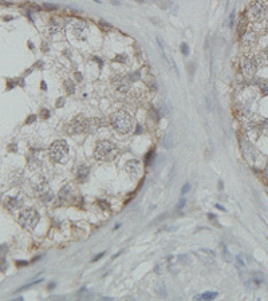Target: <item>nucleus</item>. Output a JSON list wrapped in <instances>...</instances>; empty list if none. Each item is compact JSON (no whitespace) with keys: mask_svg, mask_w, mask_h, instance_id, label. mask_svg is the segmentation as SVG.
<instances>
[{"mask_svg":"<svg viewBox=\"0 0 268 301\" xmlns=\"http://www.w3.org/2000/svg\"><path fill=\"white\" fill-rule=\"evenodd\" d=\"M110 123L113 128L120 134H127L133 130L134 122L131 115L125 110H118L110 115Z\"/></svg>","mask_w":268,"mask_h":301,"instance_id":"nucleus-1","label":"nucleus"},{"mask_svg":"<svg viewBox=\"0 0 268 301\" xmlns=\"http://www.w3.org/2000/svg\"><path fill=\"white\" fill-rule=\"evenodd\" d=\"M118 155V147L115 146L111 141H98L95 150H94V157L98 161H111Z\"/></svg>","mask_w":268,"mask_h":301,"instance_id":"nucleus-2","label":"nucleus"},{"mask_svg":"<svg viewBox=\"0 0 268 301\" xmlns=\"http://www.w3.org/2000/svg\"><path fill=\"white\" fill-rule=\"evenodd\" d=\"M50 158L54 162H60L64 163L69 158V145L66 141H56L48 149Z\"/></svg>","mask_w":268,"mask_h":301,"instance_id":"nucleus-3","label":"nucleus"},{"mask_svg":"<svg viewBox=\"0 0 268 301\" xmlns=\"http://www.w3.org/2000/svg\"><path fill=\"white\" fill-rule=\"evenodd\" d=\"M268 13V4L266 0H256L252 5L249 7V16L253 22L263 20Z\"/></svg>","mask_w":268,"mask_h":301,"instance_id":"nucleus-4","label":"nucleus"},{"mask_svg":"<svg viewBox=\"0 0 268 301\" xmlns=\"http://www.w3.org/2000/svg\"><path fill=\"white\" fill-rule=\"evenodd\" d=\"M39 222V214L34 209H27L19 215V224L24 229H34Z\"/></svg>","mask_w":268,"mask_h":301,"instance_id":"nucleus-5","label":"nucleus"},{"mask_svg":"<svg viewBox=\"0 0 268 301\" xmlns=\"http://www.w3.org/2000/svg\"><path fill=\"white\" fill-rule=\"evenodd\" d=\"M87 126H89V119L83 117H77L70 123H67L64 128H66L67 134H80L87 131Z\"/></svg>","mask_w":268,"mask_h":301,"instance_id":"nucleus-6","label":"nucleus"},{"mask_svg":"<svg viewBox=\"0 0 268 301\" xmlns=\"http://www.w3.org/2000/svg\"><path fill=\"white\" fill-rule=\"evenodd\" d=\"M70 30L71 33L79 40H84L87 36V24L82 20H70Z\"/></svg>","mask_w":268,"mask_h":301,"instance_id":"nucleus-7","label":"nucleus"},{"mask_svg":"<svg viewBox=\"0 0 268 301\" xmlns=\"http://www.w3.org/2000/svg\"><path fill=\"white\" fill-rule=\"evenodd\" d=\"M111 84H113L114 90H117L121 94H125L130 90V78L126 75H117L113 78Z\"/></svg>","mask_w":268,"mask_h":301,"instance_id":"nucleus-8","label":"nucleus"},{"mask_svg":"<svg viewBox=\"0 0 268 301\" xmlns=\"http://www.w3.org/2000/svg\"><path fill=\"white\" fill-rule=\"evenodd\" d=\"M241 70H243L244 75H247V76L255 75V72L257 70L256 58H253V56H244L241 59Z\"/></svg>","mask_w":268,"mask_h":301,"instance_id":"nucleus-9","label":"nucleus"},{"mask_svg":"<svg viewBox=\"0 0 268 301\" xmlns=\"http://www.w3.org/2000/svg\"><path fill=\"white\" fill-rule=\"evenodd\" d=\"M62 30H63V20L59 18H52L48 23V27H47V35L48 36L58 35L59 32H62Z\"/></svg>","mask_w":268,"mask_h":301,"instance_id":"nucleus-10","label":"nucleus"},{"mask_svg":"<svg viewBox=\"0 0 268 301\" xmlns=\"http://www.w3.org/2000/svg\"><path fill=\"white\" fill-rule=\"evenodd\" d=\"M257 39H259V35H257V32L253 31V30H248V31H245L243 33V36H241L243 44L245 47L255 46L257 43Z\"/></svg>","mask_w":268,"mask_h":301,"instance_id":"nucleus-11","label":"nucleus"},{"mask_svg":"<svg viewBox=\"0 0 268 301\" xmlns=\"http://www.w3.org/2000/svg\"><path fill=\"white\" fill-rule=\"evenodd\" d=\"M125 170L129 173V175L133 178H137L138 174H140V163H138V161L135 159H131L125 163Z\"/></svg>","mask_w":268,"mask_h":301,"instance_id":"nucleus-12","label":"nucleus"},{"mask_svg":"<svg viewBox=\"0 0 268 301\" xmlns=\"http://www.w3.org/2000/svg\"><path fill=\"white\" fill-rule=\"evenodd\" d=\"M106 126V121L103 118H90L89 119V126H87V131L89 133H94V131L99 130L101 127Z\"/></svg>","mask_w":268,"mask_h":301,"instance_id":"nucleus-13","label":"nucleus"},{"mask_svg":"<svg viewBox=\"0 0 268 301\" xmlns=\"http://www.w3.org/2000/svg\"><path fill=\"white\" fill-rule=\"evenodd\" d=\"M77 177H78V180H79L80 182L86 181V178L89 177V167L84 166V165L79 166L78 167V171H77Z\"/></svg>","mask_w":268,"mask_h":301,"instance_id":"nucleus-14","label":"nucleus"},{"mask_svg":"<svg viewBox=\"0 0 268 301\" xmlns=\"http://www.w3.org/2000/svg\"><path fill=\"white\" fill-rule=\"evenodd\" d=\"M4 204H5L7 208H9L13 210V209H19L20 206H22V201L18 198H5Z\"/></svg>","mask_w":268,"mask_h":301,"instance_id":"nucleus-15","label":"nucleus"},{"mask_svg":"<svg viewBox=\"0 0 268 301\" xmlns=\"http://www.w3.org/2000/svg\"><path fill=\"white\" fill-rule=\"evenodd\" d=\"M63 86H64V90H66V93L69 94V95H73V94L75 93V90H77L75 83H74L71 79H66V80H64Z\"/></svg>","mask_w":268,"mask_h":301,"instance_id":"nucleus-16","label":"nucleus"},{"mask_svg":"<svg viewBox=\"0 0 268 301\" xmlns=\"http://www.w3.org/2000/svg\"><path fill=\"white\" fill-rule=\"evenodd\" d=\"M217 296H219L217 292H205V293H202V295L195 296V300H213V299H216Z\"/></svg>","mask_w":268,"mask_h":301,"instance_id":"nucleus-17","label":"nucleus"},{"mask_svg":"<svg viewBox=\"0 0 268 301\" xmlns=\"http://www.w3.org/2000/svg\"><path fill=\"white\" fill-rule=\"evenodd\" d=\"M70 195H71V189L69 187V186H66V187H63L62 190H60L59 199L62 202H64V201H67V199H70Z\"/></svg>","mask_w":268,"mask_h":301,"instance_id":"nucleus-18","label":"nucleus"},{"mask_svg":"<svg viewBox=\"0 0 268 301\" xmlns=\"http://www.w3.org/2000/svg\"><path fill=\"white\" fill-rule=\"evenodd\" d=\"M251 281H252L253 284H255L256 286H259L260 284H263V281H264V277H263L262 273H259V272H253V273H252V278H251Z\"/></svg>","mask_w":268,"mask_h":301,"instance_id":"nucleus-19","label":"nucleus"},{"mask_svg":"<svg viewBox=\"0 0 268 301\" xmlns=\"http://www.w3.org/2000/svg\"><path fill=\"white\" fill-rule=\"evenodd\" d=\"M155 292H157V295L160 296V297H166V296H168L166 289H165V285L162 282H160L157 286H155Z\"/></svg>","mask_w":268,"mask_h":301,"instance_id":"nucleus-20","label":"nucleus"},{"mask_svg":"<svg viewBox=\"0 0 268 301\" xmlns=\"http://www.w3.org/2000/svg\"><path fill=\"white\" fill-rule=\"evenodd\" d=\"M99 27H101V30L105 31V32H109V31H111V30H113V26L109 24V23L105 22V20H101V22H99Z\"/></svg>","mask_w":268,"mask_h":301,"instance_id":"nucleus-21","label":"nucleus"},{"mask_svg":"<svg viewBox=\"0 0 268 301\" xmlns=\"http://www.w3.org/2000/svg\"><path fill=\"white\" fill-rule=\"evenodd\" d=\"M221 246H223V258L227 262H230L233 260V257L230 256V253L228 252V249H227L225 246H224V245H221Z\"/></svg>","mask_w":268,"mask_h":301,"instance_id":"nucleus-22","label":"nucleus"},{"mask_svg":"<svg viewBox=\"0 0 268 301\" xmlns=\"http://www.w3.org/2000/svg\"><path fill=\"white\" fill-rule=\"evenodd\" d=\"M77 295H78V297H80V299H87V297L91 296V293H90L86 288H82V289L79 290V292L77 293Z\"/></svg>","mask_w":268,"mask_h":301,"instance_id":"nucleus-23","label":"nucleus"},{"mask_svg":"<svg viewBox=\"0 0 268 301\" xmlns=\"http://www.w3.org/2000/svg\"><path fill=\"white\" fill-rule=\"evenodd\" d=\"M236 262H237V269H241V270H244L245 269V265H244V261H243V258H241V256H237L236 257Z\"/></svg>","mask_w":268,"mask_h":301,"instance_id":"nucleus-24","label":"nucleus"},{"mask_svg":"<svg viewBox=\"0 0 268 301\" xmlns=\"http://www.w3.org/2000/svg\"><path fill=\"white\" fill-rule=\"evenodd\" d=\"M260 90L264 95H268V80H264V82L260 84Z\"/></svg>","mask_w":268,"mask_h":301,"instance_id":"nucleus-25","label":"nucleus"},{"mask_svg":"<svg viewBox=\"0 0 268 301\" xmlns=\"http://www.w3.org/2000/svg\"><path fill=\"white\" fill-rule=\"evenodd\" d=\"M115 62H121V63H125L127 60V56L126 55H123V54H120V55H117L115 56Z\"/></svg>","mask_w":268,"mask_h":301,"instance_id":"nucleus-26","label":"nucleus"},{"mask_svg":"<svg viewBox=\"0 0 268 301\" xmlns=\"http://www.w3.org/2000/svg\"><path fill=\"white\" fill-rule=\"evenodd\" d=\"M98 205H99L101 208L103 209V210H109V209H110V205H109L106 201H101V199H99V201H98Z\"/></svg>","mask_w":268,"mask_h":301,"instance_id":"nucleus-27","label":"nucleus"},{"mask_svg":"<svg viewBox=\"0 0 268 301\" xmlns=\"http://www.w3.org/2000/svg\"><path fill=\"white\" fill-rule=\"evenodd\" d=\"M43 7H45L47 11H55V9H58V5L56 4H48V3H46Z\"/></svg>","mask_w":268,"mask_h":301,"instance_id":"nucleus-28","label":"nucleus"},{"mask_svg":"<svg viewBox=\"0 0 268 301\" xmlns=\"http://www.w3.org/2000/svg\"><path fill=\"white\" fill-rule=\"evenodd\" d=\"M181 52L184 54V55H188V54H189V47H188L186 43H182V44H181Z\"/></svg>","mask_w":268,"mask_h":301,"instance_id":"nucleus-29","label":"nucleus"},{"mask_svg":"<svg viewBox=\"0 0 268 301\" xmlns=\"http://www.w3.org/2000/svg\"><path fill=\"white\" fill-rule=\"evenodd\" d=\"M153 154H154V151L153 150H150L149 153L146 154V157H145V163H150V159H152V157H153Z\"/></svg>","mask_w":268,"mask_h":301,"instance_id":"nucleus-30","label":"nucleus"},{"mask_svg":"<svg viewBox=\"0 0 268 301\" xmlns=\"http://www.w3.org/2000/svg\"><path fill=\"white\" fill-rule=\"evenodd\" d=\"M189 190H191V184H185L181 189V194H186Z\"/></svg>","mask_w":268,"mask_h":301,"instance_id":"nucleus-31","label":"nucleus"},{"mask_svg":"<svg viewBox=\"0 0 268 301\" xmlns=\"http://www.w3.org/2000/svg\"><path fill=\"white\" fill-rule=\"evenodd\" d=\"M185 204H186V199L185 198H181V199H180V202H178V205H177V209H182L185 206Z\"/></svg>","mask_w":268,"mask_h":301,"instance_id":"nucleus-32","label":"nucleus"},{"mask_svg":"<svg viewBox=\"0 0 268 301\" xmlns=\"http://www.w3.org/2000/svg\"><path fill=\"white\" fill-rule=\"evenodd\" d=\"M40 198H42L43 201H50V199L52 198V194H51V193H47V194L42 195V197H40Z\"/></svg>","mask_w":268,"mask_h":301,"instance_id":"nucleus-33","label":"nucleus"},{"mask_svg":"<svg viewBox=\"0 0 268 301\" xmlns=\"http://www.w3.org/2000/svg\"><path fill=\"white\" fill-rule=\"evenodd\" d=\"M40 114H42V118H45V119H46V118H48V117H50V111H48V110H46V109H43V110H42V113H40Z\"/></svg>","mask_w":268,"mask_h":301,"instance_id":"nucleus-34","label":"nucleus"},{"mask_svg":"<svg viewBox=\"0 0 268 301\" xmlns=\"http://www.w3.org/2000/svg\"><path fill=\"white\" fill-rule=\"evenodd\" d=\"M262 127H263V128H266V130H268V118H267V119H264V121L262 122Z\"/></svg>","mask_w":268,"mask_h":301,"instance_id":"nucleus-35","label":"nucleus"},{"mask_svg":"<svg viewBox=\"0 0 268 301\" xmlns=\"http://www.w3.org/2000/svg\"><path fill=\"white\" fill-rule=\"evenodd\" d=\"M63 104H64V99H63V98H60V99L56 102V107H62Z\"/></svg>","mask_w":268,"mask_h":301,"instance_id":"nucleus-36","label":"nucleus"},{"mask_svg":"<svg viewBox=\"0 0 268 301\" xmlns=\"http://www.w3.org/2000/svg\"><path fill=\"white\" fill-rule=\"evenodd\" d=\"M35 119H36V115H31V117H28V119H27L26 122H27V123H32Z\"/></svg>","mask_w":268,"mask_h":301,"instance_id":"nucleus-37","label":"nucleus"},{"mask_svg":"<svg viewBox=\"0 0 268 301\" xmlns=\"http://www.w3.org/2000/svg\"><path fill=\"white\" fill-rule=\"evenodd\" d=\"M75 78H77L78 82H80V80L83 79V78H82V74H80V72H75Z\"/></svg>","mask_w":268,"mask_h":301,"instance_id":"nucleus-38","label":"nucleus"},{"mask_svg":"<svg viewBox=\"0 0 268 301\" xmlns=\"http://www.w3.org/2000/svg\"><path fill=\"white\" fill-rule=\"evenodd\" d=\"M27 261H16V266H26Z\"/></svg>","mask_w":268,"mask_h":301,"instance_id":"nucleus-39","label":"nucleus"},{"mask_svg":"<svg viewBox=\"0 0 268 301\" xmlns=\"http://www.w3.org/2000/svg\"><path fill=\"white\" fill-rule=\"evenodd\" d=\"M105 254V252H102V253H99V254H98L97 257H94V260H93V261H98V260H99L101 258V257H102Z\"/></svg>","mask_w":268,"mask_h":301,"instance_id":"nucleus-40","label":"nucleus"},{"mask_svg":"<svg viewBox=\"0 0 268 301\" xmlns=\"http://www.w3.org/2000/svg\"><path fill=\"white\" fill-rule=\"evenodd\" d=\"M216 208L220 209V210H223V212H225V208H224V206H221V205H216Z\"/></svg>","mask_w":268,"mask_h":301,"instance_id":"nucleus-41","label":"nucleus"},{"mask_svg":"<svg viewBox=\"0 0 268 301\" xmlns=\"http://www.w3.org/2000/svg\"><path fill=\"white\" fill-rule=\"evenodd\" d=\"M54 288H55V282H51L48 285V289H54Z\"/></svg>","mask_w":268,"mask_h":301,"instance_id":"nucleus-42","label":"nucleus"},{"mask_svg":"<svg viewBox=\"0 0 268 301\" xmlns=\"http://www.w3.org/2000/svg\"><path fill=\"white\" fill-rule=\"evenodd\" d=\"M223 187H224V185H223V182L220 181L219 182V189H220V190H223Z\"/></svg>","mask_w":268,"mask_h":301,"instance_id":"nucleus-43","label":"nucleus"},{"mask_svg":"<svg viewBox=\"0 0 268 301\" xmlns=\"http://www.w3.org/2000/svg\"><path fill=\"white\" fill-rule=\"evenodd\" d=\"M208 217L211 218V219H215V218H216V215H215V214H212V213H211V214H208Z\"/></svg>","mask_w":268,"mask_h":301,"instance_id":"nucleus-44","label":"nucleus"},{"mask_svg":"<svg viewBox=\"0 0 268 301\" xmlns=\"http://www.w3.org/2000/svg\"><path fill=\"white\" fill-rule=\"evenodd\" d=\"M42 89L46 90V83H45V82H42Z\"/></svg>","mask_w":268,"mask_h":301,"instance_id":"nucleus-45","label":"nucleus"},{"mask_svg":"<svg viewBox=\"0 0 268 301\" xmlns=\"http://www.w3.org/2000/svg\"><path fill=\"white\" fill-rule=\"evenodd\" d=\"M12 19V16H5V18H4V20H11Z\"/></svg>","mask_w":268,"mask_h":301,"instance_id":"nucleus-46","label":"nucleus"},{"mask_svg":"<svg viewBox=\"0 0 268 301\" xmlns=\"http://www.w3.org/2000/svg\"><path fill=\"white\" fill-rule=\"evenodd\" d=\"M137 2H140V3H142V2H144V0H137Z\"/></svg>","mask_w":268,"mask_h":301,"instance_id":"nucleus-47","label":"nucleus"}]
</instances>
